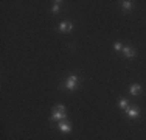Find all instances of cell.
Listing matches in <instances>:
<instances>
[{"label":"cell","mask_w":146,"mask_h":140,"mask_svg":"<svg viewBox=\"0 0 146 140\" xmlns=\"http://www.w3.org/2000/svg\"><path fill=\"white\" fill-rule=\"evenodd\" d=\"M65 107L64 106H56L53 111V115H51V120H58V121H62L65 120Z\"/></svg>","instance_id":"obj_1"},{"label":"cell","mask_w":146,"mask_h":140,"mask_svg":"<svg viewBox=\"0 0 146 140\" xmlns=\"http://www.w3.org/2000/svg\"><path fill=\"white\" fill-rule=\"evenodd\" d=\"M64 86L67 87L68 90H75V89H76V86H78V76H75V75L68 76V78H67V81H65V84H64Z\"/></svg>","instance_id":"obj_2"},{"label":"cell","mask_w":146,"mask_h":140,"mask_svg":"<svg viewBox=\"0 0 146 140\" xmlns=\"http://www.w3.org/2000/svg\"><path fill=\"white\" fill-rule=\"evenodd\" d=\"M58 128H59V131H61V132H70V131H72V125L67 123L65 120L59 121V123H58Z\"/></svg>","instance_id":"obj_3"},{"label":"cell","mask_w":146,"mask_h":140,"mask_svg":"<svg viewBox=\"0 0 146 140\" xmlns=\"http://www.w3.org/2000/svg\"><path fill=\"white\" fill-rule=\"evenodd\" d=\"M72 30H73L72 22H62L61 25H59V31H62V33H67V31H72Z\"/></svg>","instance_id":"obj_4"},{"label":"cell","mask_w":146,"mask_h":140,"mask_svg":"<svg viewBox=\"0 0 146 140\" xmlns=\"http://www.w3.org/2000/svg\"><path fill=\"white\" fill-rule=\"evenodd\" d=\"M126 112H127V117H129V118H137L138 114H140L138 107H127Z\"/></svg>","instance_id":"obj_5"},{"label":"cell","mask_w":146,"mask_h":140,"mask_svg":"<svg viewBox=\"0 0 146 140\" xmlns=\"http://www.w3.org/2000/svg\"><path fill=\"white\" fill-rule=\"evenodd\" d=\"M124 53V56H126V58H134L135 56V50L132 47H123V50H121Z\"/></svg>","instance_id":"obj_6"},{"label":"cell","mask_w":146,"mask_h":140,"mask_svg":"<svg viewBox=\"0 0 146 140\" xmlns=\"http://www.w3.org/2000/svg\"><path fill=\"white\" fill-rule=\"evenodd\" d=\"M129 90H131L132 95H140L141 93V87L138 86V84H132V86L129 87Z\"/></svg>","instance_id":"obj_7"},{"label":"cell","mask_w":146,"mask_h":140,"mask_svg":"<svg viewBox=\"0 0 146 140\" xmlns=\"http://www.w3.org/2000/svg\"><path fill=\"white\" fill-rule=\"evenodd\" d=\"M127 103H129V101H127L126 98H121V100L118 101V106H120V109H127Z\"/></svg>","instance_id":"obj_8"},{"label":"cell","mask_w":146,"mask_h":140,"mask_svg":"<svg viewBox=\"0 0 146 140\" xmlns=\"http://www.w3.org/2000/svg\"><path fill=\"white\" fill-rule=\"evenodd\" d=\"M121 6H123L124 9H131L132 8V2H129V0H124V2H121Z\"/></svg>","instance_id":"obj_9"},{"label":"cell","mask_w":146,"mask_h":140,"mask_svg":"<svg viewBox=\"0 0 146 140\" xmlns=\"http://www.w3.org/2000/svg\"><path fill=\"white\" fill-rule=\"evenodd\" d=\"M59 9H61V2H54V6H53V9H51V11H53V13H58Z\"/></svg>","instance_id":"obj_10"},{"label":"cell","mask_w":146,"mask_h":140,"mask_svg":"<svg viewBox=\"0 0 146 140\" xmlns=\"http://www.w3.org/2000/svg\"><path fill=\"white\" fill-rule=\"evenodd\" d=\"M113 48H115L117 51H120V50H123V45H121L120 42H115V44H113Z\"/></svg>","instance_id":"obj_11"}]
</instances>
